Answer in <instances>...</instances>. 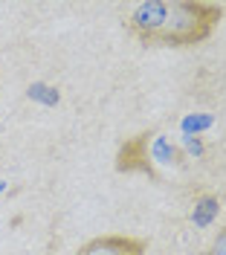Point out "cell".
<instances>
[{"label":"cell","mask_w":226,"mask_h":255,"mask_svg":"<svg viewBox=\"0 0 226 255\" xmlns=\"http://www.w3.org/2000/svg\"><path fill=\"white\" fill-rule=\"evenodd\" d=\"M226 6L209 0H142L125 17V29L142 47H197L224 20Z\"/></svg>","instance_id":"1"},{"label":"cell","mask_w":226,"mask_h":255,"mask_svg":"<svg viewBox=\"0 0 226 255\" xmlns=\"http://www.w3.org/2000/svg\"><path fill=\"white\" fill-rule=\"evenodd\" d=\"M154 128L151 130H139V133H133L128 136L125 142L119 145V151H116V159H113V168L119 171V174H145L151 177L154 183H162L160 171H157V165H154V154H151V139H154Z\"/></svg>","instance_id":"2"},{"label":"cell","mask_w":226,"mask_h":255,"mask_svg":"<svg viewBox=\"0 0 226 255\" xmlns=\"http://www.w3.org/2000/svg\"><path fill=\"white\" fill-rule=\"evenodd\" d=\"M148 241L133 235H99V238L81 244L76 255H145Z\"/></svg>","instance_id":"3"},{"label":"cell","mask_w":226,"mask_h":255,"mask_svg":"<svg viewBox=\"0 0 226 255\" xmlns=\"http://www.w3.org/2000/svg\"><path fill=\"white\" fill-rule=\"evenodd\" d=\"M218 212H221V200H218L215 194H200V197L194 200L192 221L197 223V226H209V223L218 218Z\"/></svg>","instance_id":"4"},{"label":"cell","mask_w":226,"mask_h":255,"mask_svg":"<svg viewBox=\"0 0 226 255\" xmlns=\"http://www.w3.org/2000/svg\"><path fill=\"white\" fill-rule=\"evenodd\" d=\"M203 255H226V226L224 229H218V235L212 238V244L206 247V253Z\"/></svg>","instance_id":"5"}]
</instances>
